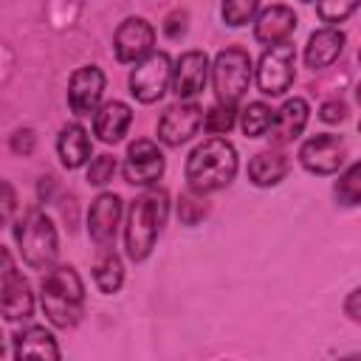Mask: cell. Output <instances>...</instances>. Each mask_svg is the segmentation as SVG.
<instances>
[{
	"label": "cell",
	"mask_w": 361,
	"mask_h": 361,
	"mask_svg": "<svg viewBox=\"0 0 361 361\" xmlns=\"http://www.w3.org/2000/svg\"><path fill=\"white\" fill-rule=\"evenodd\" d=\"M347 161V144L341 135L319 133L299 147V164L313 175H336Z\"/></svg>",
	"instance_id": "9"
},
{
	"label": "cell",
	"mask_w": 361,
	"mask_h": 361,
	"mask_svg": "<svg viewBox=\"0 0 361 361\" xmlns=\"http://www.w3.org/2000/svg\"><path fill=\"white\" fill-rule=\"evenodd\" d=\"M14 240L20 245L23 262L34 271H48L56 262L59 254V237L54 228V220L39 209L31 206L14 220Z\"/></svg>",
	"instance_id": "4"
},
{
	"label": "cell",
	"mask_w": 361,
	"mask_h": 361,
	"mask_svg": "<svg viewBox=\"0 0 361 361\" xmlns=\"http://www.w3.org/2000/svg\"><path fill=\"white\" fill-rule=\"evenodd\" d=\"M358 8V0H319V20L327 25H338L344 23L353 11Z\"/></svg>",
	"instance_id": "29"
},
{
	"label": "cell",
	"mask_w": 361,
	"mask_h": 361,
	"mask_svg": "<svg viewBox=\"0 0 361 361\" xmlns=\"http://www.w3.org/2000/svg\"><path fill=\"white\" fill-rule=\"evenodd\" d=\"M257 11H259V0H223L220 6V17L231 28L248 25L257 17Z\"/></svg>",
	"instance_id": "28"
},
{
	"label": "cell",
	"mask_w": 361,
	"mask_h": 361,
	"mask_svg": "<svg viewBox=\"0 0 361 361\" xmlns=\"http://www.w3.org/2000/svg\"><path fill=\"white\" fill-rule=\"evenodd\" d=\"M290 164L282 152H257L251 161H248V180L259 189H268V186H276L285 180Z\"/></svg>",
	"instance_id": "22"
},
{
	"label": "cell",
	"mask_w": 361,
	"mask_h": 361,
	"mask_svg": "<svg viewBox=\"0 0 361 361\" xmlns=\"http://www.w3.org/2000/svg\"><path fill=\"white\" fill-rule=\"evenodd\" d=\"M296 23H299V17L293 14L290 6L274 3V6H268V8L259 11V17L254 23V39L262 42V45L285 42L296 31Z\"/></svg>",
	"instance_id": "16"
},
{
	"label": "cell",
	"mask_w": 361,
	"mask_h": 361,
	"mask_svg": "<svg viewBox=\"0 0 361 361\" xmlns=\"http://www.w3.org/2000/svg\"><path fill=\"white\" fill-rule=\"evenodd\" d=\"M121 220V197L113 192H102L87 212V234L96 245H113Z\"/></svg>",
	"instance_id": "14"
},
{
	"label": "cell",
	"mask_w": 361,
	"mask_h": 361,
	"mask_svg": "<svg viewBox=\"0 0 361 361\" xmlns=\"http://www.w3.org/2000/svg\"><path fill=\"white\" fill-rule=\"evenodd\" d=\"M206 214H209V200H206V195L189 189V192H183V195L178 197V217H180L183 226H197V223L206 220Z\"/></svg>",
	"instance_id": "27"
},
{
	"label": "cell",
	"mask_w": 361,
	"mask_h": 361,
	"mask_svg": "<svg viewBox=\"0 0 361 361\" xmlns=\"http://www.w3.org/2000/svg\"><path fill=\"white\" fill-rule=\"evenodd\" d=\"M113 172H116V158L113 155H96L87 166V183L90 186H104L113 180Z\"/></svg>",
	"instance_id": "30"
},
{
	"label": "cell",
	"mask_w": 361,
	"mask_h": 361,
	"mask_svg": "<svg viewBox=\"0 0 361 361\" xmlns=\"http://www.w3.org/2000/svg\"><path fill=\"white\" fill-rule=\"evenodd\" d=\"M164 169H166V158H164V152L158 149L155 141L135 138L127 147V155H124V180L130 186H152L155 180H161Z\"/></svg>",
	"instance_id": "10"
},
{
	"label": "cell",
	"mask_w": 361,
	"mask_h": 361,
	"mask_svg": "<svg viewBox=\"0 0 361 361\" xmlns=\"http://www.w3.org/2000/svg\"><path fill=\"white\" fill-rule=\"evenodd\" d=\"M14 271H17V265H14V257H11V251H8L6 245H0V288L6 285V279H8Z\"/></svg>",
	"instance_id": "35"
},
{
	"label": "cell",
	"mask_w": 361,
	"mask_h": 361,
	"mask_svg": "<svg viewBox=\"0 0 361 361\" xmlns=\"http://www.w3.org/2000/svg\"><path fill=\"white\" fill-rule=\"evenodd\" d=\"M271 118H274V110L265 104V102H248L245 110H243V118H240V127L248 138H259L268 133L271 127Z\"/></svg>",
	"instance_id": "24"
},
{
	"label": "cell",
	"mask_w": 361,
	"mask_h": 361,
	"mask_svg": "<svg viewBox=\"0 0 361 361\" xmlns=\"http://www.w3.org/2000/svg\"><path fill=\"white\" fill-rule=\"evenodd\" d=\"M37 195H39V200H42V203H48V200H51V195H54V178H51V175H48V178H39Z\"/></svg>",
	"instance_id": "37"
},
{
	"label": "cell",
	"mask_w": 361,
	"mask_h": 361,
	"mask_svg": "<svg viewBox=\"0 0 361 361\" xmlns=\"http://www.w3.org/2000/svg\"><path fill=\"white\" fill-rule=\"evenodd\" d=\"M203 127V107L189 99H178L158 118V141L166 147H180L197 135Z\"/></svg>",
	"instance_id": "8"
},
{
	"label": "cell",
	"mask_w": 361,
	"mask_h": 361,
	"mask_svg": "<svg viewBox=\"0 0 361 361\" xmlns=\"http://www.w3.org/2000/svg\"><path fill=\"white\" fill-rule=\"evenodd\" d=\"M336 200L341 206H358L361 200V164H350L336 180Z\"/></svg>",
	"instance_id": "26"
},
{
	"label": "cell",
	"mask_w": 361,
	"mask_h": 361,
	"mask_svg": "<svg viewBox=\"0 0 361 361\" xmlns=\"http://www.w3.org/2000/svg\"><path fill=\"white\" fill-rule=\"evenodd\" d=\"M237 124V104H226L217 102L203 113V130L209 135H223Z\"/></svg>",
	"instance_id": "25"
},
{
	"label": "cell",
	"mask_w": 361,
	"mask_h": 361,
	"mask_svg": "<svg viewBox=\"0 0 361 361\" xmlns=\"http://www.w3.org/2000/svg\"><path fill=\"white\" fill-rule=\"evenodd\" d=\"M344 42H347V37L336 25H324V28L313 31L310 39H307V45H305V65L310 71H322V68L333 65L341 56Z\"/></svg>",
	"instance_id": "17"
},
{
	"label": "cell",
	"mask_w": 361,
	"mask_h": 361,
	"mask_svg": "<svg viewBox=\"0 0 361 361\" xmlns=\"http://www.w3.org/2000/svg\"><path fill=\"white\" fill-rule=\"evenodd\" d=\"M344 310H347V316H350L353 322H361V290H358V288L350 290V296H347V302H344Z\"/></svg>",
	"instance_id": "36"
},
{
	"label": "cell",
	"mask_w": 361,
	"mask_h": 361,
	"mask_svg": "<svg viewBox=\"0 0 361 361\" xmlns=\"http://www.w3.org/2000/svg\"><path fill=\"white\" fill-rule=\"evenodd\" d=\"M62 350L51 330L39 324H28L14 333V358H59Z\"/></svg>",
	"instance_id": "20"
},
{
	"label": "cell",
	"mask_w": 361,
	"mask_h": 361,
	"mask_svg": "<svg viewBox=\"0 0 361 361\" xmlns=\"http://www.w3.org/2000/svg\"><path fill=\"white\" fill-rule=\"evenodd\" d=\"M164 34L169 39H180L186 34V11H175L166 17V25H164Z\"/></svg>",
	"instance_id": "34"
},
{
	"label": "cell",
	"mask_w": 361,
	"mask_h": 361,
	"mask_svg": "<svg viewBox=\"0 0 361 361\" xmlns=\"http://www.w3.org/2000/svg\"><path fill=\"white\" fill-rule=\"evenodd\" d=\"M296 79V51L293 45L285 39V42H276V45H268L257 62V87L259 93L265 96H282L285 90H290Z\"/></svg>",
	"instance_id": "6"
},
{
	"label": "cell",
	"mask_w": 361,
	"mask_h": 361,
	"mask_svg": "<svg viewBox=\"0 0 361 361\" xmlns=\"http://www.w3.org/2000/svg\"><path fill=\"white\" fill-rule=\"evenodd\" d=\"M155 45V28L144 20V17H127L118 23L116 34H113V51L116 59L130 65L144 59Z\"/></svg>",
	"instance_id": "12"
},
{
	"label": "cell",
	"mask_w": 361,
	"mask_h": 361,
	"mask_svg": "<svg viewBox=\"0 0 361 361\" xmlns=\"http://www.w3.org/2000/svg\"><path fill=\"white\" fill-rule=\"evenodd\" d=\"M90 135L87 130L79 124V121H71L59 130V138H56V152H59V161L65 169H79L87 164L90 158Z\"/></svg>",
	"instance_id": "21"
},
{
	"label": "cell",
	"mask_w": 361,
	"mask_h": 361,
	"mask_svg": "<svg viewBox=\"0 0 361 361\" xmlns=\"http://www.w3.org/2000/svg\"><path fill=\"white\" fill-rule=\"evenodd\" d=\"M0 313L8 322H20V319L25 322L34 313V293H31L28 279L20 271H14L0 288Z\"/></svg>",
	"instance_id": "19"
},
{
	"label": "cell",
	"mask_w": 361,
	"mask_h": 361,
	"mask_svg": "<svg viewBox=\"0 0 361 361\" xmlns=\"http://www.w3.org/2000/svg\"><path fill=\"white\" fill-rule=\"evenodd\" d=\"M209 71H212V85H214L217 102H226V104H237L254 79L251 54L240 45L223 48L214 56V62L209 65Z\"/></svg>",
	"instance_id": "5"
},
{
	"label": "cell",
	"mask_w": 361,
	"mask_h": 361,
	"mask_svg": "<svg viewBox=\"0 0 361 361\" xmlns=\"http://www.w3.org/2000/svg\"><path fill=\"white\" fill-rule=\"evenodd\" d=\"M302 3H313V0H302Z\"/></svg>",
	"instance_id": "39"
},
{
	"label": "cell",
	"mask_w": 361,
	"mask_h": 361,
	"mask_svg": "<svg viewBox=\"0 0 361 361\" xmlns=\"http://www.w3.org/2000/svg\"><path fill=\"white\" fill-rule=\"evenodd\" d=\"M172 76V59L166 51H149L144 59L135 62L130 73V93L141 104H152L164 99Z\"/></svg>",
	"instance_id": "7"
},
{
	"label": "cell",
	"mask_w": 361,
	"mask_h": 361,
	"mask_svg": "<svg viewBox=\"0 0 361 361\" xmlns=\"http://www.w3.org/2000/svg\"><path fill=\"white\" fill-rule=\"evenodd\" d=\"M319 118H322L324 124H338V121H344V118H347V104H344V102H338V99L324 102V104L319 107Z\"/></svg>",
	"instance_id": "33"
},
{
	"label": "cell",
	"mask_w": 361,
	"mask_h": 361,
	"mask_svg": "<svg viewBox=\"0 0 361 361\" xmlns=\"http://www.w3.org/2000/svg\"><path fill=\"white\" fill-rule=\"evenodd\" d=\"M206 79H209V56L206 51H183L172 68V76H169V85H172V93L178 99H195L203 93L206 87Z\"/></svg>",
	"instance_id": "13"
},
{
	"label": "cell",
	"mask_w": 361,
	"mask_h": 361,
	"mask_svg": "<svg viewBox=\"0 0 361 361\" xmlns=\"http://www.w3.org/2000/svg\"><path fill=\"white\" fill-rule=\"evenodd\" d=\"M0 355H3V336H0Z\"/></svg>",
	"instance_id": "38"
},
{
	"label": "cell",
	"mask_w": 361,
	"mask_h": 361,
	"mask_svg": "<svg viewBox=\"0 0 361 361\" xmlns=\"http://www.w3.org/2000/svg\"><path fill=\"white\" fill-rule=\"evenodd\" d=\"M307 116H310V107L305 99L293 96V99H285L279 110H274V118H271V127H268V138L271 144L282 147V144H290L302 135V130L307 127Z\"/></svg>",
	"instance_id": "15"
},
{
	"label": "cell",
	"mask_w": 361,
	"mask_h": 361,
	"mask_svg": "<svg viewBox=\"0 0 361 361\" xmlns=\"http://www.w3.org/2000/svg\"><path fill=\"white\" fill-rule=\"evenodd\" d=\"M130 124H133V110H130V104H124L118 99L99 104V110L93 113V133L104 144H118L127 135Z\"/></svg>",
	"instance_id": "18"
},
{
	"label": "cell",
	"mask_w": 361,
	"mask_h": 361,
	"mask_svg": "<svg viewBox=\"0 0 361 361\" xmlns=\"http://www.w3.org/2000/svg\"><path fill=\"white\" fill-rule=\"evenodd\" d=\"M237 149L231 141L212 135L203 144H197L186 158V183L192 192L209 195L217 189H226L237 175Z\"/></svg>",
	"instance_id": "3"
},
{
	"label": "cell",
	"mask_w": 361,
	"mask_h": 361,
	"mask_svg": "<svg viewBox=\"0 0 361 361\" xmlns=\"http://www.w3.org/2000/svg\"><path fill=\"white\" fill-rule=\"evenodd\" d=\"M166 217H169V195L164 189H147L130 203L127 226H124V248L133 262H144L152 254L166 226Z\"/></svg>",
	"instance_id": "1"
},
{
	"label": "cell",
	"mask_w": 361,
	"mask_h": 361,
	"mask_svg": "<svg viewBox=\"0 0 361 361\" xmlns=\"http://www.w3.org/2000/svg\"><path fill=\"white\" fill-rule=\"evenodd\" d=\"M102 93H104V73L99 65H82L71 73L68 104H71V113H76L79 118L93 116L99 110Z\"/></svg>",
	"instance_id": "11"
},
{
	"label": "cell",
	"mask_w": 361,
	"mask_h": 361,
	"mask_svg": "<svg viewBox=\"0 0 361 361\" xmlns=\"http://www.w3.org/2000/svg\"><path fill=\"white\" fill-rule=\"evenodd\" d=\"M39 305L54 327H76L85 313V282L79 271L73 265H51L39 282Z\"/></svg>",
	"instance_id": "2"
},
{
	"label": "cell",
	"mask_w": 361,
	"mask_h": 361,
	"mask_svg": "<svg viewBox=\"0 0 361 361\" xmlns=\"http://www.w3.org/2000/svg\"><path fill=\"white\" fill-rule=\"evenodd\" d=\"M11 152H17V155H31L34 152V144H37V135H34V130L31 127H23V130H17L14 135H11Z\"/></svg>",
	"instance_id": "32"
},
{
	"label": "cell",
	"mask_w": 361,
	"mask_h": 361,
	"mask_svg": "<svg viewBox=\"0 0 361 361\" xmlns=\"http://www.w3.org/2000/svg\"><path fill=\"white\" fill-rule=\"evenodd\" d=\"M93 279H96V288L107 296L118 293L121 285H124V265H121V257L116 254L113 245H99V257L93 262Z\"/></svg>",
	"instance_id": "23"
},
{
	"label": "cell",
	"mask_w": 361,
	"mask_h": 361,
	"mask_svg": "<svg viewBox=\"0 0 361 361\" xmlns=\"http://www.w3.org/2000/svg\"><path fill=\"white\" fill-rule=\"evenodd\" d=\"M14 214H17V192L8 180L0 178V228L8 226L14 220Z\"/></svg>",
	"instance_id": "31"
}]
</instances>
